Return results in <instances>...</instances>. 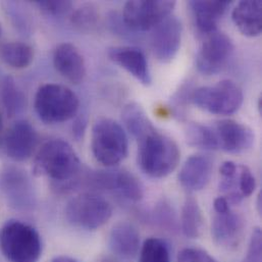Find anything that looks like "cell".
<instances>
[{"label": "cell", "mask_w": 262, "mask_h": 262, "mask_svg": "<svg viewBox=\"0 0 262 262\" xmlns=\"http://www.w3.org/2000/svg\"><path fill=\"white\" fill-rule=\"evenodd\" d=\"M34 173L47 177L58 185L74 181L81 172V160L71 144L54 139L39 149L33 165Z\"/></svg>", "instance_id": "obj_1"}, {"label": "cell", "mask_w": 262, "mask_h": 262, "mask_svg": "<svg viewBox=\"0 0 262 262\" xmlns=\"http://www.w3.org/2000/svg\"><path fill=\"white\" fill-rule=\"evenodd\" d=\"M138 142V164L148 177L162 179L177 168L181 151L170 137L155 129Z\"/></svg>", "instance_id": "obj_2"}, {"label": "cell", "mask_w": 262, "mask_h": 262, "mask_svg": "<svg viewBox=\"0 0 262 262\" xmlns=\"http://www.w3.org/2000/svg\"><path fill=\"white\" fill-rule=\"evenodd\" d=\"M0 251L9 262H38L42 255L39 233L19 221H8L0 229Z\"/></svg>", "instance_id": "obj_3"}, {"label": "cell", "mask_w": 262, "mask_h": 262, "mask_svg": "<svg viewBox=\"0 0 262 262\" xmlns=\"http://www.w3.org/2000/svg\"><path fill=\"white\" fill-rule=\"evenodd\" d=\"M79 98L69 87L59 84L42 85L36 92L34 107L38 118L47 125L73 119L79 110Z\"/></svg>", "instance_id": "obj_4"}, {"label": "cell", "mask_w": 262, "mask_h": 262, "mask_svg": "<svg viewBox=\"0 0 262 262\" xmlns=\"http://www.w3.org/2000/svg\"><path fill=\"white\" fill-rule=\"evenodd\" d=\"M91 148L94 158L104 166L121 163L128 155L129 141L124 128L112 119L102 118L92 128Z\"/></svg>", "instance_id": "obj_5"}, {"label": "cell", "mask_w": 262, "mask_h": 262, "mask_svg": "<svg viewBox=\"0 0 262 262\" xmlns=\"http://www.w3.org/2000/svg\"><path fill=\"white\" fill-rule=\"evenodd\" d=\"M191 101L200 110L217 116L237 113L244 101L241 87L231 80H223L211 86L194 89Z\"/></svg>", "instance_id": "obj_6"}, {"label": "cell", "mask_w": 262, "mask_h": 262, "mask_svg": "<svg viewBox=\"0 0 262 262\" xmlns=\"http://www.w3.org/2000/svg\"><path fill=\"white\" fill-rule=\"evenodd\" d=\"M64 213L72 226L96 231L111 220L113 207L105 198L95 193H82L68 202Z\"/></svg>", "instance_id": "obj_7"}, {"label": "cell", "mask_w": 262, "mask_h": 262, "mask_svg": "<svg viewBox=\"0 0 262 262\" xmlns=\"http://www.w3.org/2000/svg\"><path fill=\"white\" fill-rule=\"evenodd\" d=\"M174 6L176 2L168 0L128 1L123 10V23L132 32H146L171 15Z\"/></svg>", "instance_id": "obj_8"}, {"label": "cell", "mask_w": 262, "mask_h": 262, "mask_svg": "<svg viewBox=\"0 0 262 262\" xmlns=\"http://www.w3.org/2000/svg\"><path fill=\"white\" fill-rule=\"evenodd\" d=\"M0 191L7 204L20 212L32 211L36 194L31 179L23 169L6 166L0 171Z\"/></svg>", "instance_id": "obj_9"}, {"label": "cell", "mask_w": 262, "mask_h": 262, "mask_svg": "<svg viewBox=\"0 0 262 262\" xmlns=\"http://www.w3.org/2000/svg\"><path fill=\"white\" fill-rule=\"evenodd\" d=\"M235 50L233 40L222 32L206 36L196 55V67L200 74L212 76L228 63Z\"/></svg>", "instance_id": "obj_10"}, {"label": "cell", "mask_w": 262, "mask_h": 262, "mask_svg": "<svg viewBox=\"0 0 262 262\" xmlns=\"http://www.w3.org/2000/svg\"><path fill=\"white\" fill-rule=\"evenodd\" d=\"M182 33V23L174 15H169L153 29L151 47L157 60L167 63L176 57L181 47Z\"/></svg>", "instance_id": "obj_11"}, {"label": "cell", "mask_w": 262, "mask_h": 262, "mask_svg": "<svg viewBox=\"0 0 262 262\" xmlns=\"http://www.w3.org/2000/svg\"><path fill=\"white\" fill-rule=\"evenodd\" d=\"M39 141L35 128L27 121L15 122L6 133L4 148L7 156L14 161L29 159L37 148Z\"/></svg>", "instance_id": "obj_12"}, {"label": "cell", "mask_w": 262, "mask_h": 262, "mask_svg": "<svg viewBox=\"0 0 262 262\" xmlns=\"http://www.w3.org/2000/svg\"><path fill=\"white\" fill-rule=\"evenodd\" d=\"M214 130L219 148L229 153H243L251 149L255 142V135L249 127L233 120L216 123Z\"/></svg>", "instance_id": "obj_13"}, {"label": "cell", "mask_w": 262, "mask_h": 262, "mask_svg": "<svg viewBox=\"0 0 262 262\" xmlns=\"http://www.w3.org/2000/svg\"><path fill=\"white\" fill-rule=\"evenodd\" d=\"M244 220L238 212L229 209L228 211L216 213L211 225L213 241L225 249H235L243 235Z\"/></svg>", "instance_id": "obj_14"}, {"label": "cell", "mask_w": 262, "mask_h": 262, "mask_svg": "<svg viewBox=\"0 0 262 262\" xmlns=\"http://www.w3.org/2000/svg\"><path fill=\"white\" fill-rule=\"evenodd\" d=\"M112 61L127 71L144 86L152 83L148 60L142 50L132 46H116L108 49Z\"/></svg>", "instance_id": "obj_15"}, {"label": "cell", "mask_w": 262, "mask_h": 262, "mask_svg": "<svg viewBox=\"0 0 262 262\" xmlns=\"http://www.w3.org/2000/svg\"><path fill=\"white\" fill-rule=\"evenodd\" d=\"M108 245L116 259L120 262H133L140 253V234L134 225L121 222L111 231Z\"/></svg>", "instance_id": "obj_16"}, {"label": "cell", "mask_w": 262, "mask_h": 262, "mask_svg": "<svg viewBox=\"0 0 262 262\" xmlns=\"http://www.w3.org/2000/svg\"><path fill=\"white\" fill-rule=\"evenodd\" d=\"M227 0H192L189 7L194 19V25L201 35L205 37L215 33L222 17L225 15L231 5Z\"/></svg>", "instance_id": "obj_17"}, {"label": "cell", "mask_w": 262, "mask_h": 262, "mask_svg": "<svg viewBox=\"0 0 262 262\" xmlns=\"http://www.w3.org/2000/svg\"><path fill=\"white\" fill-rule=\"evenodd\" d=\"M213 161L204 154L190 156L179 173V182L183 188L190 192L204 189L212 176Z\"/></svg>", "instance_id": "obj_18"}, {"label": "cell", "mask_w": 262, "mask_h": 262, "mask_svg": "<svg viewBox=\"0 0 262 262\" xmlns=\"http://www.w3.org/2000/svg\"><path fill=\"white\" fill-rule=\"evenodd\" d=\"M56 71L73 84H80L86 76V63L80 50L72 43L59 44L53 53Z\"/></svg>", "instance_id": "obj_19"}, {"label": "cell", "mask_w": 262, "mask_h": 262, "mask_svg": "<svg viewBox=\"0 0 262 262\" xmlns=\"http://www.w3.org/2000/svg\"><path fill=\"white\" fill-rule=\"evenodd\" d=\"M232 18L238 30L247 37H257L262 31V2L245 0L237 4Z\"/></svg>", "instance_id": "obj_20"}, {"label": "cell", "mask_w": 262, "mask_h": 262, "mask_svg": "<svg viewBox=\"0 0 262 262\" xmlns=\"http://www.w3.org/2000/svg\"><path fill=\"white\" fill-rule=\"evenodd\" d=\"M130 202H139L144 196L141 182L128 170H110L107 191Z\"/></svg>", "instance_id": "obj_21"}, {"label": "cell", "mask_w": 262, "mask_h": 262, "mask_svg": "<svg viewBox=\"0 0 262 262\" xmlns=\"http://www.w3.org/2000/svg\"><path fill=\"white\" fill-rule=\"evenodd\" d=\"M181 230L185 237L197 239L203 231V215L201 208L195 198L187 197L181 213Z\"/></svg>", "instance_id": "obj_22"}, {"label": "cell", "mask_w": 262, "mask_h": 262, "mask_svg": "<svg viewBox=\"0 0 262 262\" xmlns=\"http://www.w3.org/2000/svg\"><path fill=\"white\" fill-rule=\"evenodd\" d=\"M123 122L126 129L138 141L156 129L147 117L144 108L136 102L129 103L124 108Z\"/></svg>", "instance_id": "obj_23"}, {"label": "cell", "mask_w": 262, "mask_h": 262, "mask_svg": "<svg viewBox=\"0 0 262 262\" xmlns=\"http://www.w3.org/2000/svg\"><path fill=\"white\" fill-rule=\"evenodd\" d=\"M0 57L8 67L15 70H23L32 63L34 49L24 42H8L1 47Z\"/></svg>", "instance_id": "obj_24"}, {"label": "cell", "mask_w": 262, "mask_h": 262, "mask_svg": "<svg viewBox=\"0 0 262 262\" xmlns=\"http://www.w3.org/2000/svg\"><path fill=\"white\" fill-rule=\"evenodd\" d=\"M185 135L187 143L192 147L204 150L220 149L214 128L198 123H191L187 126Z\"/></svg>", "instance_id": "obj_25"}, {"label": "cell", "mask_w": 262, "mask_h": 262, "mask_svg": "<svg viewBox=\"0 0 262 262\" xmlns=\"http://www.w3.org/2000/svg\"><path fill=\"white\" fill-rule=\"evenodd\" d=\"M139 262H170L168 244L159 238L145 240L140 249Z\"/></svg>", "instance_id": "obj_26"}, {"label": "cell", "mask_w": 262, "mask_h": 262, "mask_svg": "<svg viewBox=\"0 0 262 262\" xmlns=\"http://www.w3.org/2000/svg\"><path fill=\"white\" fill-rule=\"evenodd\" d=\"M0 94L3 105L10 117L23 108L25 98L11 78H6L3 81Z\"/></svg>", "instance_id": "obj_27"}, {"label": "cell", "mask_w": 262, "mask_h": 262, "mask_svg": "<svg viewBox=\"0 0 262 262\" xmlns=\"http://www.w3.org/2000/svg\"><path fill=\"white\" fill-rule=\"evenodd\" d=\"M99 20V14L93 5H83L72 14V23L81 30L93 29Z\"/></svg>", "instance_id": "obj_28"}, {"label": "cell", "mask_w": 262, "mask_h": 262, "mask_svg": "<svg viewBox=\"0 0 262 262\" xmlns=\"http://www.w3.org/2000/svg\"><path fill=\"white\" fill-rule=\"evenodd\" d=\"M154 221L156 224L166 231H176L178 228L177 216L173 207L165 200L159 202L154 209Z\"/></svg>", "instance_id": "obj_29"}, {"label": "cell", "mask_w": 262, "mask_h": 262, "mask_svg": "<svg viewBox=\"0 0 262 262\" xmlns=\"http://www.w3.org/2000/svg\"><path fill=\"white\" fill-rule=\"evenodd\" d=\"M239 192L241 196L247 198L253 194L256 189V180L251 169L246 165H239Z\"/></svg>", "instance_id": "obj_30"}, {"label": "cell", "mask_w": 262, "mask_h": 262, "mask_svg": "<svg viewBox=\"0 0 262 262\" xmlns=\"http://www.w3.org/2000/svg\"><path fill=\"white\" fill-rule=\"evenodd\" d=\"M243 262H262V235L259 228L254 229L252 232Z\"/></svg>", "instance_id": "obj_31"}, {"label": "cell", "mask_w": 262, "mask_h": 262, "mask_svg": "<svg viewBox=\"0 0 262 262\" xmlns=\"http://www.w3.org/2000/svg\"><path fill=\"white\" fill-rule=\"evenodd\" d=\"M39 8L49 14V15H53V16H59V15H63L67 14L69 11H71V9L73 8V3L71 1H36L35 2Z\"/></svg>", "instance_id": "obj_32"}, {"label": "cell", "mask_w": 262, "mask_h": 262, "mask_svg": "<svg viewBox=\"0 0 262 262\" xmlns=\"http://www.w3.org/2000/svg\"><path fill=\"white\" fill-rule=\"evenodd\" d=\"M178 262H217L207 251L195 248L188 247L180 251L178 255Z\"/></svg>", "instance_id": "obj_33"}, {"label": "cell", "mask_w": 262, "mask_h": 262, "mask_svg": "<svg viewBox=\"0 0 262 262\" xmlns=\"http://www.w3.org/2000/svg\"><path fill=\"white\" fill-rule=\"evenodd\" d=\"M193 90H191V87L189 85H184L179 92L176 94L173 98V104H174V112L177 117L181 118L182 115H184V110L185 106L187 105L188 101L191 100V95H192Z\"/></svg>", "instance_id": "obj_34"}, {"label": "cell", "mask_w": 262, "mask_h": 262, "mask_svg": "<svg viewBox=\"0 0 262 262\" xmlns=\"http://www.w3.org/2000/svg\"><path fill=\"white\" fill-rule=\"evenodd\" d=\"M86 129V121L84 118H79L76 120L74 126H73V135L77 140H80L83 138V135Z\"/></svg>", "instance_id": "obj_35"}, {"label": "cell", "mask_w": 262, "mask_h": 262, "mask_svg": "<svg viewBox=\"0 0 262 262\" xmlns=\"http://www.w3.org/2000/svg\"><path fill=\"white\" fill-rule=\"evenodd\" d=\"M51 262H79L76 260L73 257L70 256H66V255H61V256H56L55 258H53Z\"/></svg>", "instance_id": "obj_36"}, {"label": "cell", "mask_w": 262, "mask_h": 262, "mask_svg": "<svg viewBox=\"0 0 262 262\" xmlns=\"http://www.w3.org/2000/svg\"><path fill=\"white\" fill-rule=\"evenodd\" d=\"M99 262H120L116 258H111V257H105L103 259H101Z\"/></svg>", "instance_id": "obj_37"}, {"label": "cell", "mask_w": 262, "mask_h": 262, "mask_svg": "<svg viewBox=\"0 0 262 262\" xmlns=\"http://www.w3.org/2000/svg\"><path fill=\"white\" fill-rule=\"evenodd\" d=\"M2 130V117H1V114H0V132Z\"/></svg>", "instance_id": "obj_38"}, {"label": "cell", "mask_w": 262, "mask_h": 262, "mask_svg": "<svg viewBox=\"0 0 262 262\" xmlns=\"http://www.w3.org/2000/svg\"><path fill=\"white\" fill-rule=\"evenodd\" d=\"M0 37H1V27H0Z\"/></svg>", "instance_id": "obj_39"}]
</instances>
